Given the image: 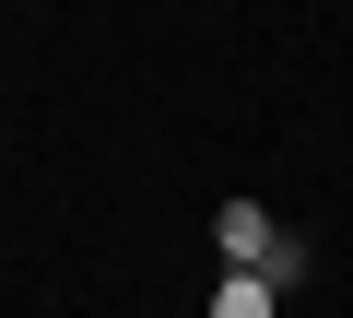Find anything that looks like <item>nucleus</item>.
Wrapping results in <instances>:
<instances>
[{
	"instance_id": "obj_2",
	"label": "nucleus",
	"mask_w": 353,
	"mask_h": 318,
	"mask_svg": "<svg viewBox=\"0 0 353 318\" xmlns=\"http://www.w3.org/2000/svg\"><path fill=\"white\" fill-rule=\"evenodd\" d=\"M201 318H283V283H271V271H224V283L201 295Z\"/></svg>"
},
{
	"instance_id": "obj_1",
	"label": "nucleus",
	"mask_w": 353,
	"mask_h": 318,
	"mask_svg": "<svg viewBox=\"0 0 353 318\" xmlns=\"http://www.w3.org/2000/svg\"><path fill=\"white\" fill-rule=\"evenodd\" d=\"M212 248H224V271H271L283 295L306 283V236H283L271 201H224V212H212Z\"/></svg>"
}]
</instances>
